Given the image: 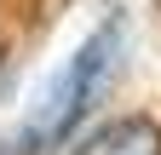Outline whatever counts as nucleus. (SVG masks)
<instances>
[{"label":"nucleus","instance_id":"obj_1","mask_svg":"<svg viewBox=\"0 0 161 155\" xmlns=\"http://www.w3.org/2000/svg\"><path fill=\"white\" fill-rule=\"evenodd\" d=\"M121 46H127V23L121 17H104L86 40H80L64 69L46 81V92L29 104L23 126H17V155H40V149H58L69 132L98 109V98L109 92L115 81V63H121Z\"/></svg>","mask_w":161,"mask_h":155},{"label":"nucleus","instance_id":"obj_2","mask_svg":"<svg viewBox=\"0 0 161 155\" xmlns=\"http://www.w3.org/2000/svg\"><path fill=\"white\" fill-rule=\"evenodd\" d=\"M75 155H161V126L150 115H121V121L98 126Z\"/></svg>","mask_w":161,"mask_h":155}]
</instances>
